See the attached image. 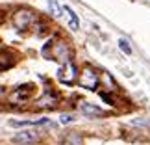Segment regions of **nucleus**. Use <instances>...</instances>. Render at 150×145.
I'll use <instances>...</instances> for the list:
<instances>
[{
    "label": "nucleus",
    "mask_w": 150,
    "mask_h": 145,
    "mask_svg": "<svg viewBox=\"0 0 150 145\" xmlns=\"http://www.w3.org/2000/svg\"><path fill=\"white\" fill-rule=\"evenodd\" d=\"M2 93H4V89H2V88H0V95H2Z\"/></svg>",
    "instance_id": "f3484780"
},
{
    "label": "nucleus",
    "mask_w": 150,
    "mask_h": 145,
    "mask_svg": "<svg viewBox=\"0 0 150 145\" xmlns=\"http://www.w3.org/2000/svg\"><path fill=\"white\" fill-rule=\"evenodd\" d=\"M100 97H102V101H106L108 104H115V102H113V99H111V97H109L108 93H100Z\"/></svg>",
    "instance_id": "dca6fc26"
},
{
    "label": "nucleus",
    "mask_w": 150,
    "mask_h": 145,
    "mask_svg": "<svg viewBox=\"0 0 150 145\" xmlns=\"http://www.w3.org/2000/svg\"><path fill=\"white\" fill-rule=\"evenodd\" d=\"M35 13L30 9H17L13 17H11V22H13V26L17 30H26V28H30L33 22H35Z\"/></svg>",
    "instance_id": "f03ea898"
},
{
    "label": "nucleus",
    "mask_w": 150,
    "mask_h": 145,
    "mask_svg": "<svg viewBox=\"0 0 150 145\" xmlns=\"http://www.w3.org/2000/svg\"><path fill=\"white\" fill-rule=\"evenodd\" d=\"M132 125H141V126H146V125H148V121H146V119H134V121H132Z\"/></svg>",
    "instance_id": "2eb2a0df"
},
{
    "label": "nucleus",
    "mask_w": 150,
    "mask_h": 145,
    "mask_svg": "<svg viewBox=\"0 0 150 145\" xmlns=\"http://www.w3.org/2000/svg\"><path fill=\"white\" fill-rule=\"evenodd\" d=\"M43 52L47 56H50L52 60H56V61H61V63H67L69 60H71V50H69L67 47V43L65 41H48L47 45H45V49Z\"/></svg>",
    "instance_id": "f257e3e1"
},
{
    "label": "nucleus",
    "mask_w": 150,
    "mask_h": 145,
    "mask_svg": "<svg viewBox=\"0 0 150 145\" xmlns=\"http://www.w3.org/2000/svg\"><path fill=\"white\" fill-rule=\"evenodd\" d=\"M37 138H39L37 132H33V130H24V132L15 134V136H13V141H15V143H24V145H28V143H33Z\"/></svg>",
    "instance_id": "0eeeda50"
},
{
    "label": "nucleus",
    "mask_w": 150,
    "mask_h": 145,
    "mask_svg": "<svg viewBox=\"0 0 150 145\" xmlns=\"http://www.w3.org/2000/svg\"><path fill=\"white\" fill-rule=\"evenodd\" d=\"M80 110H82V114H85L87 117H100L104 115V110L95 106V104H89V102H82L80 104Z\"/></svg>",
    "instance_id": "6e6552de"
},
{
    "label": "nucleus",
    "mask_w": 150,
    "mask_h": 145,
    "mask_svg": "<svg viewBox=\"0 0 150 145\" xmlns=\"http://www.w3.org/2000/svg\"><path fill=\"white\" fill-rule=\"evenodd\" d=\"M33 93V86L32 84H24V86H19V88L13 89V93L9 95V101L11 102H24L32 97Z\"/></svg>",
    "instance_id": "423d86ee"
},
{
    "label": "nucleus",
    "mask_w": 150,
    "mask_h": 145,
    "mask_svg": "<svg viewBox=\"0 0 150 145\" xmlns=\"http://www.w3.org/2000/svg\"><path fill=\"white\" fill-rule=\"evenodd\" d=\"M59 121H61V125H67V123H72L74 117H72V115H69V114H63L61 117H59Z\"/></svg>",
    "instance_id": "4468645a"
},
{
    "label": "nucleus",
    "mask_w": 150,
    "mask_h": 145,
    "mask_svg": "<svg viewBox=\"0 0 150 145\" xmlns=\"http://www.w3.org/2000/svg\"><path fill=\"white\" fill-rule=\"evenodd\" d=\"M98 74H96V71L93 67H83L82 73H80L78 76V84L82 86V88L89 89V91H95L96 88H98Z\"/></svg>",
    "instance_id": "7ed1b4c3"
},
{
    "label": "nucleus",
    "mask_w": 150,
    "mask_h": 145,
    "mask_svg": "<svg viewBox=\"0 0 150 145\" xmlns=\"http://www.w3.org/2000/svg\"><path fill=\"white\" fill-rule=\"evenodd\" d=\"M11 65H13V61L8 60V56H6V54H0V71H4V69H8Z\"/></svg>",
    "instance_id": "f8f14e48"
},
{
    "label": "nucleus",
    "mask_w": 150,
    "mask_h": 145,
    "mask_svg": "<svg viewBox=\"0 0 150 145\" xmlns=\"http://www.w3.org/2000/svg\"><path fill=\"white\" fill-rule=\"evenodd\" d=\"M119 49L124 52V54H132V47L128 45V41L126 39H119Z\"/></svg>",
    "instance_id": "ddd939ff"
},
{
    "label": "nucleus",
    "mask_w": 150,
    "mask_h": 145,
    "mask_svg": "<svg viewBox=\"0 0 150 145\" xmlns=\"http://www.w3.org/2000/svg\"><path fill=\"white\" fill-rule=\"evenodd\" d=\"M63 11H65L67 13V17H69V26L72 28V30H78L80 28V21H78V15L74 13V11L69 8V6H65V8H63Z\"/></svg>",
    "instance_id": "1a4fd4ad"
},
{
    "label": "nucleus",
    "mask_w": 150,
    "mask_h": 145,
    "mask_svg": "<svg viewBox=\"0 0 150 145\" xmlns=\"http://www.w3.org/2000/svg\"><path fill=\"white\" fill-rule=\"evenodd\" d=\"M57 78H59L61 84H74L78 80V71H76V65L69 60L67 63H63L61 69L57 71Z\"/></svg>",
    "instance_id": "20e7f679"
},
{
    "label": "nucleus",
    "mask_w": 150,
    "mask_h": 145,
    "mask_svg": "<svg viewBox=\"0 0 150 145\" xmlns=\"http://www.w3.org/2000/svg\"><path fill=\"white\" fill-rule=\"evenodd\" d=\"M57 104H59V97H57L54 91H45L43 97L37 99L35 108L37 110H54Z\"/></svg>",
    "instance_id": "39448f33"
},
{
    "label": "nucleus",
    "mask_w": 150,
    "mask_h": 145,
    "mask_svg": "<svg viewBox=\"0 0 150 145\" xmlns=\"http://www.w3.org/2000/svg\"><path fill=\"white\" fill-rule=\"evenodd\" d=\"M48 11L52 13V17H61L63 8L57 4V0H48Z\"/></svg>",
    "instance_id": "9b49d317"
},
{
    "label": "nucleus",
    "mask_w": 150,
    "mask_h": 145,
    "mask_svg": "<svg viewBox=\"0 0 150 145\" xmlns=\"http://www.w3.org/2000/svg\"><path fill=\"white\" fill-rule=\"evenodd\" d=\"M63 145H82V136L78 132H69L63 138Z\"/></svg>",
    "instance_id": "9d476101"
}]
</instances>
